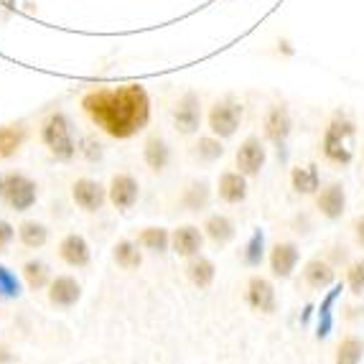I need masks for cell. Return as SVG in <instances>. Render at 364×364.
<instances>
[{"label":"cell","mask_w":364,"mask_h":364,"mask_svg":"<svg viewBox=\"0 0 364 364\" xmlns=\"http://www.w3.org/2000/svg\"><path fill=\"white\" fill-rule=\"evenodd\" d=\"M339 293H341V286H336L334 291L323 298L321 311H318V316H321V323H318V339H323V336L331 331V306H334V301L339 298Z\"/></svg>","instance_id":"cell-32"},{"label":"cell","mask_w":364,"mask_h":364,"mask_svg":"<svg viewBox=\"0 0 364 364\" xmlns=\"http://www.w3.org/2000/svg\"><path fill=\"white\" fill-rule=\"evenodd\" d=\"M346 280H349V288H352V293H362L364 291V260L354 262V265L346 270Z\"/></svg>","instance_id":"cell-34"},{"label":"cell","mask_w":364,"mask_h":364,"mask_svg":"<svg viewBox=\"0 0 364 364\" xmlns=\"http://www.w3.org/2000/svg\"><path fill=\"white\" fill-rule=\"evenodd\" d=\"M138 196H140V186L130 173H117V176H112L109 188H107V199L112 201V207L122 209V212H125V209H133Z\"/></svg>","instance_id":"cell-10"},{"label":"cell","mask_w":364,"mask_h":364,"mask_svg":"<svg viewBox=\"0 0 364 364\" xmlns=\"http://www.w3.org/2000/svg\"><path fill=\"white\" fill-rule=\"evenodd\" d=\"M140 245L151 252H166L171 247V232L166 227H146L140 232Z\"/></svg>","instance_id":"cell-28"},{"label":"cell","mask_w":364,"mask_h":364,"mask_svg":"<svg viewBox=\"0 0 364 364\" xmlns=\"http://www.w3.org/2000/svg\"><path fill=\"white\" fill-rule=\"evenodd\" d=\"M186 275L196 288H209L214 283V278H217V267H214L212 260L196 255V257H191V260H188Z\"/></svg>","instance_id":"cell-21"},{"label":"cell","mask_w":364,"mask_h":364,"mask_svg":"<svg viewBox=\"0 0 364 364\" xmlns=\"http://www.w3.org/2000/svg\"><path fill=\"white\" fill-rule=\"evenodd\" d=\"M23 278H26V283H28V288H33V291H41V288H46L51 283L49 267L43 265V262H38V260L26 262V265H23Z\"/></svg>","instance_id":"cell-30"},{"label":"cell","mask_w":364,"mask_h":364,"mask_svg":"<svg viewBox=\"0 0 364 364\" xmlns=\"http://www.w3.org/2000/svg\"><path fill=\"white\" fill-rule=\"evenodd\" d=\"M304 275H306V283H309L311 288H328L331 283H334V267L323 260L306 262Z\"/></svg>","instance_id":"cell-24"},{"label":"cell","mask_w":364,"mask_h":364,"mask_svg":"<svg viewBox=\"0 0 364 364\" xmlns=\"http://www.w3.org/2000/svg\"><path fill=\"white\" fill-rule=\"evenodd\" d=\"M112 257H115V262L122 267V270H138L140 262H143V255H140L138 245L130 242V240H120V242L112 247Z\"/></svg>","instance_id":"cell-25"},{"label":"cell","mask_w":364,"mask_h":364,"mask_svg":"<svg viewBox=\"0 0 364 364\" xmlns=\"http://www.w3.org/2000/svg\"><path fill=\"white\" fill-rule=\"evenodd\" d=\"M26 128L21 122H13V125H3L0 128V158H11L21 151V146L26 143Z\"/></svg>","instance_id":"cell-22"},{"label":"cell","mask_w":364,"mask_h":364,"mask_svg":"<svg viewBox=\"0 0 364 364\" xmlns=\"http://www.w3.org/2000/svg\"><path fill=\"white\" fill-rule=\"evenodd\" d=\"M364 357V344L357 336H346L336 349V364H359Z\"/></svg>","instance_id":"cell-29"},{"label":"cell","mask_w":364,"mask_h":364,"mask_svg":"<svg viewBox=\"0 0 364 364\" xmlns=\"http://www.w3.org/2000/svg\"><path fill=\"white\" fill-rule=\"evenodd\" d=\"M298 247L293 242H278L270 250V270L275 278H291L298 265Z\"/></svg>","instance_id":"cell-14"},{"label":"cell","mask_w":364,"mask_h":364,"mask_svg":"<svg viewBox=\"0 0 364 364\" xmlns=\"http://www.w3.org/2000/svg\"><path fill=\"white\" fill-rule=\"evenodd\" d=\"M280 49H283V54H288V56H293V49H291V41H286V38H283V41L278 43Z\"/></svg>","instance_id":"cell-38"},{"label":"cell","mask_w":364,"mask_h":364,"mask_svg":"<svg viewBox=\"0 0 364 364\" xmlns=\"http://www.w3.org/2000/svg\"><path fill=\"white\" fill-rule=\"evenodd\" d=\"M316 207L326 219H341L346 212V191L341 183H328L316 194Z\"/></svg>","instance_id":"cell-11"},{"label":"cell","mask_w":364,"mask_h":364,"mask_svg":"<svg viewBox=\"0 0 364 364\" xmlns=\"http://www.w3.org/2000/svg\"><path fill=\"white\" fill-rule=\"evenodd\" d=\"M41 140L43 146L49 148V153L61 161L69 164L74 161V156L79 153V140H77V128H74L72 117L67 112H51L41 125Z\"/></svg>","instance_id":"cell-3"},{"label":"cell","mask_w":364,"mask_h":364,"mask_svg":"<svg viewBox=\"0 0 364 364\" xmlns=\"http://www.w3.org/2000/svg\"><path fill=\"white\" fill-rule=\"evenodd\" d=\"M242 117H245L242 102H240L235 95H227V97H222L219 102H214L212 109H209V130H212V135H217V138L227 140L237 133Z\"/></svg>","instance_id":"cell-5"},{"label":"cell","mask_w":364,"mask_h":364,"mask_svg":"<svg viewBox=\"0 0 364 364\" xmlns=\"http://www.w3.org/2000/svg\"><path fill=\"white\" fill-rule=\"evenodd\" d=\"M0 199L6 201L13 212H28L38 199V186L23 173L11 171L6 176H0Z\"/></svg>","instance_id":"cell-4"},{"label":"cell","mask_w":364,"mask_h":364,"mask_svg":"<svg viewBox=\"0 0 364 364\" xmlns=\"http://www.w3.org/2000/svg\"><path fill=\"white\" fill-rule=\"evenodd\" d=\"M143 161H146V166L151 171L161 173V171H164L166 166H168V161H171L168 143H166L161 135H151V138L146 140V146H143Z\"/></svg>","instance_id":"cell-19"},{"label":"cell","mask_w":364,"mask_h":364,"mask_svg":"<svg viewBox=\"0 0 364 364\" xmlns=\"http://www.w3.org/2000/svg\"><path fill=\"white\" fill-rule=\"evenodd\" d=\"M354 138H357V122L349 112L336 109L326 125L321 140V151L326 161L336 166H349L354 161Z\"/></svg>","instance_id":"cell-2"},{"label":"cell","mask_w":364,"mask_h":364,"mask_svg":"<svg viewBox=\"0 0 364 364\" xmlns=\"http://www.w3.org/2000/svg\"><path fill=\"white\" fill-rule=\"evenodd\" d=\"M11 354H8V349H3V346H0V364H8L11 362Z\"/></svg>","instance_id":"cell-39"},{"label":"cell","mask_w":364,"mask_h":364,"mask_svg":"<svg viewBox=\"0 0 364 364\" xmlns=\"http://www.w3.org/2000/svg\"><path fill=\"white\" fill-rule=\"evenodd\" d=\"M82 107L100 130L115 140L133 138L151 122V97L140 85L92 90L82 97Z\"/></svg>","instance_id":"cell-1"},{"label":"cell","mask_w":364,"mask_h":364,"mask_svg":"<svg viewBox=\"0 0 364 364\" xmlns=\"http://www.w3.org/2000/svg\"><path fill=\"white\" fill-rule=\"evenodd\" d=\"M82 296V288L72 275H56L49 283V301L59 309H72Z\"/></svg>","instance_id":"cell-13"},{"label":"cell","mask_w":364,"mask_h":364,"mask_svg":"<svg viewBox=\"0 0 364 364\" xmlns=\"http://www.w3.org/2000/svg\"><path fill=\"white\" fill-rule=\"evenodd\" d=\"M191 156H194L196 161H201V164H214V161H219V158L225 156L222 138H217V135H204V138H199L194 143V148H191Z\"/></svg>","instance_id":"cell-23"},{"label":"cell","mask_w":364,"mask_h":364,"mask_svg":"<svg viewBox=\"0 0 364 364\" xmlns=\"http://www.w3.org/2000/svg\"><path fill=\"white\" fill-rule=\"evenodd\" d=\"M72 196L79 209H85V212L92 214V212H100L102 204L107 201V188L100 181H95V178H79L72 186Z\"/></svg>","instance_id":"cell-9"},{"label":"cell","mask_w":364,"mask_h":364,"mask_svg":"<svg viewBox=\"0 0 364 364\" xmlns=\"http://www.w3.org/2000/svg\"><path fill=\"white\" fill-rule=\"evenodd\" d=\"M0 291L6 293V296H18L21 286H18V278L8 270V267L0 265Z\"/></svg>","instance_id":"cell-35"},{"label":"cell","mask_w":364,"mask_h":364,"mask_svg":"<svg viewBox=\"0 0 364 364\" xmlns=\"http://www.w3.org/2000/svg\"><path fill=\"white\" fill-rule=\"evenodd\" d=\"M209 199H212V191H209V183L207 181H194L188 183V188L183 191V207L188 212H201V209H207Z\"/></svg>","instance_id":"cell-26"},{"label":"cell","mask_w":364,"mask_h":364,"mask_svg":"<svg viewBox=\"0 0 364 364\" xmlns=\"http://www.w3.org/2000/svg\"><path fill=\"white\" fill-rule=\"evenodd\" d=\"M235 161H237L240 173H245V176H257V173L265 168V161H267L265 143H262L257 135H247V138L240 143V148H237Z\"/></svg>","instance_id":"cell-7"},{"label":"cell","mask_w":364,"mask_h":364,"mask_svg":"<svg viewBox=\"0 0 364 364\" xmlns=\"http://www.w3.org/2000/svg\"><path fill=\"white\" fill-rule=\"evenodd\" d=\"M291 183L298 194H318L321 191V173H318V166L309 164V166H296L291 171Z\"/></svg>","instance_id":"cell-18"},{"label":"cell","mask_w":364,"mask_h":364,"mask_svg":"<svg viewBox=\"0 0 364 364\" xmlns=\"http://www.w3.org/2000/svg\"><path fill=\"white\" fill-rule=\"evenodd\" d=\"M247 304L255 311H262V314H273L275 311V288L270 280L265 278H250L247 283Z\"/></svg>","instance_id":"cell-16"},{"label":"cell","mask_w":364,"mask_h":364,"mask_svg":"<svg viewBox=\"0 0 364 364\" xmlns=\"http://www.w3.org/2000/svg\"><path fill=\"white\" fill-rule=\"evenodd\" d=\"M204 235H207L214 245H227L235 240L237 227L227 214H212V217L207 219V225H204Z\"/></svg>","instance_id":"cell-20"},{"label":"cell","mask_w":364,"mask_h":364,"mask_svg":"<svg viewBox=\"0 0 364 364\" xmlns=\"http://www.w3.org/2000/svg\"><path fill=\"white\" fill-rule=\"evenodd\" d=\"M79 153H82L90 164H97V161H102V156H105V146L100 143L97 138L87 135V138L79 140Z\"/></svg>","instance_id":"cell-33"},{"label":"cell","mask_w":364,"mask_h":364,"mask_svg":"<svg viewBox=\"0 0 364 364\" xmlns=\"http://www.w3.org/2000/svg\"><path fill=\"white\" fill-rule=\"evenodd\" d=\"M171 247H173V252L181 257H196L201 252V247H204V235H201L199 227L194 225H183L178 227V230H173V235H171Z\"/></svg>","instance_id":"cell-12"},{"label":"cell","mask_w":364,"mask_h":364,"mask_svg":"<svg viewBox=\"0 0 364 364\" xmlns=\"http://www.w3.org/2000/svg\"><path fill=\"white\" fill-rule=\"evenodd\" d=\"M173 125L181 135H194L201 128V97L194 90L181 95V100L173 107Z\"/></svg>","instance_id":"cell-6"},{"label":"cell","mask_w":364,"mask_h":364,"mask_svg":"<svg viewBox=\"0 0 364 364\" xmlns=\"http://www.w3.org/2000/svg\"><path fill=\"white\" fill-rule=\"evenodd\" d=\"M262 128H265V138L273 143V146L286 148V140L291 138L293 133V117H291V109L286 105H273V107L267 109L265 122H262Z\"/></svg>","instance_id":"cell-8"},{"label":"cell","mask_w":364,"mask_h":364,"mask_svg":"<svg viewBox=\"0 0 364 364\" xmlns=\"http://www.w3.org/2000/svg\"><path fill=\"white\" fill-rule=\"evenodd\" d=\"M219 199L227 204H242L247 199V176L240 171H225L219 176Z\"/></svg>","instance_id":"cell-15"},{"label":"cell","mask_w":364,"mask_h":364,"mask_svg":"<svg viewBox=\"0 0 364 364\" xmlns=\"http://www.w3.org/2000/svg\"><path fill=\"white\" fill-rule=\"evenodd\" d=\"M59 255L67 265L85 267V265H90L92 252H90V245H87V240L82 235H67L59 245Z\"/></svg>","instance_id":"cell-17"},{"label":"cell","mask_w":364,"mask_h":364,"mask_svg":"<svg viewBox=\"0 0 364 364\" xmlns=\"http://www.w3.org/2000/svg\"><path fill=\"white\" fill-rule=\"evenodd\" d=\"M262 255H265V235H262V230H255L247 247H245V262L250 267H257L262 262Z\"/></svg>","instance_id":"cell-31"},{"label":"cell","mask_w":364,"mask_h":364,"mask_svg":"<svg viewBox=\"0 0 364 364\" xmlns=\"http://www.w3.org/2000/svg\"><path fill=\"white\" fill-rule=\"evenodd\" d=\"M18 240L26 245V247L38 250V247H43V245L49 242V230H46L41 222H33V219H28V222H23V225L18 227Z\"/></svg>","instance_id":"cell-27"},{"label":"cell","mask_w":364,"mask_h":364,"mask_svg":"<svg viewBox=\"0 0 364 364\" xmlns=\"http://www.w3.org/2000/svg\"><path fill=\"white\" fill-rule=\"evenodd\" d=\"M13 237H16V230H13V225H8L6 219H0V252L8 247V245L13 242Z\"/></svg>","instance_id":"cell-36"},{"label":"cell","mask_w":364,"mask_h":364,"mask_svg":"<svg viewBox=\"0 0 364 364\" xmlns=\"http://www.w3.org/2000/svg\"><path fill=\"white\" fill-rule=\"evenodd\" d=\"M354 235H357V242L364 247V217H359L357 222H354Z\"/></svg>","instance_id":"cell-37"}]
</instances>
